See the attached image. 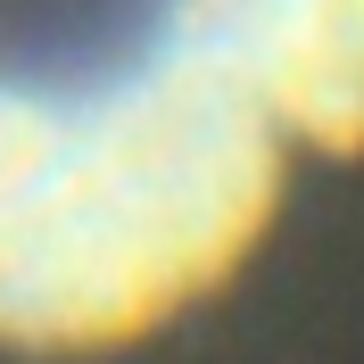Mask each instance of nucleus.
I'll use <instances>...</instances> for the list:
<instances>
[{"mask_svg":"<svg viewBox=\"0 0 364 364\" xmlns=\"http://www.w3.org/2000/svg\"><path fill=\"white\" fill-rule=\"evenodd\" d=\"M306 158H364V0H0V348L158 340Z\"/></svg>","mask_w":364,"mask_h":364,"instance_id":"obj_1","label":"nucleus"}]
</instances>
